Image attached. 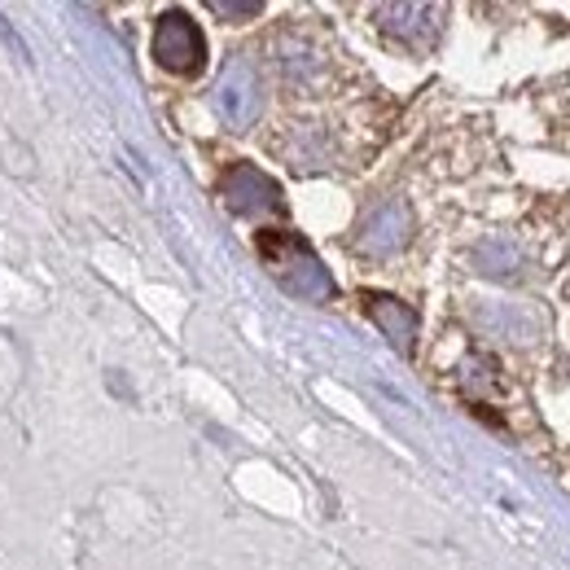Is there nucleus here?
<instances>
[{"label":"nucleus","mask_w":570,"mask_h":570,"mask_svg":"<svg viewBox=\"0 0 570 570\" xmlns=\"http://www.w3.org/2000/svg\"><path fill=\"white\" fill-rule=\"evenodd\" d=\"M255 250H259L268 277L282 285L285 294L307 298V303H325V298H334L338 285H334V277H330V268L321 264V255H316L294 228H259Z\"/></svg>","instance_id":"1"},{"label":"nucleus","mask_w":570,"mask_h":570,"mask_svg":"<svg viewBox=\"0 0 570 570\" xmlns=\"http://www.w3.org/2000/svg\"><path fill=\"white\" fill-rule=\"evenodd\" d=\"M212 101H215V115L228 128H237V132L255 128V119L264 115V79H259V67L246 53H233L219 67V75H215Z\"/></svg>","instance_id":"2"},{"label":"nucleus","mask_w":570,"mask_h":570,"mask_svg":"<svg viewBox=\"0 0 570 570\" xmlns=\"http://www.w3.org/2000/svg\"><path fill=\"white\" fill-rule=\"evenodd\" d=\"M154 62L171 75H198L207 67V36L185 9H167L154 22Z\"/></svg>","instance_id":"3"},{"label":"nucleus","mask_w":570,"mask_h":570,"mask_svg":"<svg viewBox=\"0 0 570 570\" xmlns=\"http://www.w3.org/2000/svg\"><path fill=\"white\" fill-rule=\"evenodd\" d=\"M373 18H377V31L391 36L395 45H404L413 53H430L443 36L448 9L443 4H377Z\"/></svg>","instance_id":"4"},{"label":"nucleus","mask_w":570,"mask_h":570,"mask_svg":"<svg viewBox=\"0 0 570 570\" xmlns=\"http://www.w3.org/2000/svg\"><path fill=\"white\" fill-rule=\"evenodd\" d=\"M219 198L233 215H282L285 212V194L282 185L259 171L255 163H233L219 180Z\"/></svg>","instance_id":"5"},{"label":"nucleus","mask_w":570,"mask_h":570,"mask_svg":"<svg viewBox=\"0 0 570 570\" xmlns=\"http://www.w3.org/2000/svg\"><path fill=\"white\" fill-rule=\"evenodd\" d=\"M409 237H413L409 203L404 198H386V203H377L373 212L364 215V224H360L356 233V250L360 255H373V259H386V255L404 250Z\"/></svg>","instance_id":"6"},{"label":"nucleus","mask_w":570,"mask_h":570,"mask_svg":"<svg viewBox=\"0 0 570 570\" xmlns=\"http://www.w3.org/2000/svg\"><path fill=\"white\" fill-rule=\"evenodd\" d=\"M360 303H364V316L382 330V338H386L400 356H413V347H417V312H413L404 298L377 294V289H364Z\"/></svg>","instance_id":"7"},{"label":"nucleus","mask_w":570,"mask_h":570,"mask_svg":"<svg viewBox=\"0 0 570 570\" xmlns=\"http://www.w3.org/2000/svg\"><path fill=\"white\" fill-rule=\"evenodd\" d=\"M474 264H479V273L483 277H497V282H509V277H518V268H522V250L513 246V242H483L479 250H474Z\"/></svg>","instance_id":"8"},{"label":"nucleus","mask_w":570,"mask_h":570,"mask_svg":"<svg viewBox=\"0 0 570 570\" xmlns=\"http://www.w3.org/2000/svg\"><path fill=\"white\" fill-rule=\"evenodd\" d=\"M215 18H228V22H246V18H259L264 13V0H212L207 4Z\"/></svg>","instance_id":"9"},{"label":"nucleus","mask_w":570,"mask_h":570,"mask_svg":"<svg viewBox=\"0 0 570 570\" xmlns=\"http://www.w3.org/2000/svg\"><path fill=\"white\" fill-rule=\"evenodd\" d=\"M0 36H4V45H9V49H13L18 58H27V49H22V40H18V36H13V31L4 27V22H0Z\"/></svg>","instance_id":"10"}]
</instances>
